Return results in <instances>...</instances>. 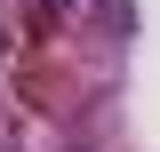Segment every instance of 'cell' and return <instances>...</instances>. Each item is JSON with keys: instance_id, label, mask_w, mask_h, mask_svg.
I'll return each instance as SVG.
<instances>
[{"instance_id": "obj_1", "label": "cell", "mask_w": 160, "mask_h": 152, "mask_svg": "<svg viewBox=\"0 0 160 152\" xmlns=\"http://www.w3.org/2000/svg\"><path fill=\"white\" fill-rule=\"evenodd\" d=\"M96 24L112 40H128V32H136V0H96Z\"/></svg>"}]
</instances>
